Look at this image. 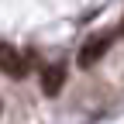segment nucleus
I'll list each match as a JSON object with an SVG mask.
<instances>
[{
  "label": "nucleus",
  "instance_id": "nucleus-3",
  "mask_svg": "<svg viewBox=\"0 0 124 124\" xmlns=\"http://www.w3.org/2000/svg\"><path fill=\"white\" fill-rule=\"evenodd\" d=\"M62 83H66V66H62V62L41 69V90H45V97H55V93L62 90Z\"/></svg>",
  "mask_w": 124,
  "mask_h": 124
},
{
  "label": "nucleus",
  "instance_id": "nucleus-4",
  "mask_svg": "<svg viewBox=\"0 0 124 124\" xmlns=\"http://www.w3.org/2000/svg\"><path fill=\"white\" fill-rule=\"evenodd\" d=\"M117 35H121V38H124V17H121V28H117Z\"/></svg>",
  "mask_w": 124,
  "mask_h": 124
},
{
  "label": "nucleus",
  "instance_id": "nucleus-1",
  "mask_svg": "<svg viewBox=\"0 0 124 124\" xmlns=\"http://www.w3.org/2000/svg\"><path fill=\"white\" fill-rule=\"evenodd\" d=\"M110 41H114V31H103V35H93V38H86V45L79 48V66H83V69L97 66V62L103 59V52L110 48Z\"/></svg>",
  "mask_w": 124,
  "mask_h": 124
},
{
  "label": "nucleus",
  "instance_id": "nucleus-2",
  "mask_svg": "<svg viewBox=\"0 0 124 124\" xmlns=\"http://www.w3.org/2000/svg\"><path fill=\"white\" fill-rule=\"evenodd\" d=\"M0 69H4L7 76H21L28 72V62H24V55L14 48V45H7V41H0Z\"/></svg>",
  "mask_w": 124,
  "mask_h": 124
}]
</instances>
